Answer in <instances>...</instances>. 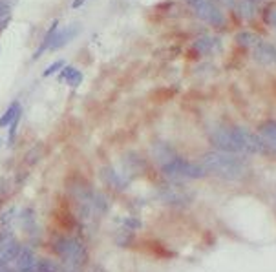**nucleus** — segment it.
<instances>
[{
    "label": "nucleus",
    "mask_w": 276,
    "mask_h": 272,
    "mask_svg": "<svg viewBox=\"0 0 276 272\" xmlns=\"http://www.w3.org/2000/svg\"><path fill=\"white\" fill-rule=\"evenodd\" d=\"M210 141L220 152H227V154L254 155L263 150V143L260 137L240 126H230V128L220 126L210 133Z\"/></svg>",
    "instance_id": "nucleus-1"
},
{
    "label": "nucleus",
    "mask_w": 276,
    "mask_h": 272,
    "mask_svg": "<svg viewBox=\"0 0 276 272\" xmlns=\"http://www.w3.org/2000/svg\"><path fill=\"white\" fill-rule=\"evenodd\" d=\"M201 167L207 174H214L227 181H238L247 174V165L240 155L220 152V150L203 155Z\"/></svg>",
    "instance_id": "nucleus-2"
},
{
    "label": "nucleus",
    "mask_w": 276,
    "mask_h": 272,
    "mask_svg": "<svg viewBox=\"0 0 276 272\" xmlns=\"http://www.w3.org/2000/svg\"><path fill=\"white\" fill-rule=\"evenodd\" d=\"M53 252L61 258L62 265H71L77 269H84L88 263V251L79 239L71 236H57L53 239Z\"/></svg>",
    "instance_id": "nucleus-3"
},
{
    "label": "nucleus",
    "mask_w": 276,
    "mask_h": 272,
    "mask_svg": "<svg viewBox=\"0 0 276 272\" xmlns=\"http://www.w3.org/2000/svg\"><path fill=\"white\" fill-rule=\"evenodd\" d=\"M161 172L172 179V181H180V179H200L203 175H207V172L203 170L201 165H194L190 161L183 159L176 154L170 161H166L165 165H161Z\"/></svg>",
    "instance_id": "nucleus-4"
},
{
    "label": "nucleus",
    "mask_w": 276,
    "mask_h": 272,
    "mask_svg": "<svg viewBox=\"0 0 276 272\" xmlns=\"http://www.w3.org/2000/svg\"><path fill=\"white\" fill-rule=\"evenodd\" d=\"M194 11H196V15L200 17L201 21L207 22V24H212V26H221V24L225 22L221 9L216 6L212 0H203V2H200L198 6L194 7Z\"/></svg>",
    "instance_id": "nucleus-5"
},
{
    "label": "nucleus",
    "mask_w": 276,
    "mask_h": 272,
    "mask_svg": "<svg viewBox=\"0 0 276 272\" xmlns=\"http://www.w3.org/2000/svg\"><path fill=\"white\" fill-rule=\"evenodd\" d=\"M159 197L163 203H168L172 207H185L192 201L190 195L183 192L181 188H176V183H172L170 187H165L163 190H159Z\"/></svg>",
    "instance_id": "nucleus-6"
},
{
    "label": "nucleus",
    "mask_w": 276,
    "mask_h": 272,
    "mask_svg": "<svg viewBox=\"0 0 276 272\" xmlns=\"http://www.w3.org/2000/svg\"><path fill=\"white\" fill-rule=\"evenodd\" d=\"M253 55L260 64H273L276 63V48L269 42H256Z\"/></svg>",
    "instance_id": "nucleus-7"
},
{
    "label": "nucleus",
    "mask_w": 276,
    "mask_h": 272,
    "mask_svg": "<svg viewBox=\"0 0 276 272\" xmlns=\"http://www.w3.org/2000/svg\"><path fill=\"white\" fill-rule=\"evenodd\" d=\"M21 247H22V243L17 237H13L9 243L4 245V247L0 249V265H4V267L13 265L17 256H19V252H21Z\"/></svg>",
    "instance_id": "nucleus-8"
},
{
    "label": "nucleus",
    "mask_w": 276,
    "mask_h": 272,
    "mask_svg": "<svg viewBox=\"0 0 276 272\" xmlns=\"http://www.w3.org/2000/svg\"><path fill=\"white\" fill-rule=\"evenodd\" d=\"M99 175H101V179H103L108 187H112L114 190H124L126 188V179H124L123 175L119 174L117 170H114V168L106 167V168H101V172H99Z\"/></svg>",
    "instance_id": "nucleus-9"
},
{
    "label": "nucleus",
    "mask_w": 276,
    "mask_h": 272,
    "mask_svg": "<svg viewBox=\"0 0 276 272\" xmlns=\"http://www.w3.org/2000/svg\"><path fill=\"white\" fill-rule=\"evenodd\" d=\"M79 31H81V26H68V28H62L59 29L55 33V37H53V41H51V44H49V49H59V48H64L66 44H68L73 37L79 35Z\"/></svg>",
    "instance_id": "nucleus-10"
},
{
    "label": "nucleus",
    "mask_w": 276,
    "mask_h": 272,
    "mask_svg": "<svg viewBox=\"0 0 276 272\" xmlns=\"http://www.w3.org/2000/svg\"><path fill=\"white\" fill-rule=\"evenodd\" d=\"M37 261H39V258H37V254H35L33 249H31L29 245H22L21 252H19V256L15 259L13 267H15V271H22V269L33 265Z\"/></svg>",
    "instance_id": "nucleus-11"
},
{
    "label": "nucleus",
    "mask_w": 276,
    "mask_h": 272,
    "mask_svg": "<svg viewBox=\"0 0 276 272\" xmlns=\"http://www.w3.org/2000/svg\"><path fill=\"white\" fill-rule=\"evenodd\" d=\"M260 141L263 145L271 146L276 150V123L275 121H267L260 126Z\"/></svg>",
    "instance_id": "nucleus-12"
},
{
    "label": "nucleus",
    "mask_w": 276,
    "mask_h": 272,
    "mask_svg": "<svg viewBox=\"0 0 276 272\" xmlns=\"http://www.w3.org/2000/svg\"><path fill=\"white\" fill-rule=\"evenodd\" d=\"M17 219H19V225L24 232H31L37 229V216H35V210L33 209H24L21 214H17Z\"/></svg>",
    "instance_id": "nucleus-13"
},
{
    "label": "nucleus",
    "mask_w": 276,
    "mask_h": 272,
    "mask_svg": "<svg viewBox=\"0 0 276 272\" xmlns=\"http://www.w3.org/2000/svg\"><path fill=\"white\" fill-rule=\"evenodd\" d=\"M154 157H156V161L159 163V167L161 165H165L166 161H170L176 155V152L172 150V146L170 145H166V143H163V141H159V143H156L154 145Z\"/></svg>",
    "instance_id": "nucleus-14"
},
{
    "label": "nucleus",
    "mask_w": 276,
    "mask_h": 272,
    "mask_svg": "<svg viewBox=\"0 0 276 272\" xmlns=\"http://www.w3.org/2000/svg\"><path fill=\"white\" fill-rule=\"evenodd\" d=\"M90 203L95 214H106L108 209H110V201H108V197L103 192H93V197H92Z\"/></svg>",
    "instance_id": "nucleus-15"
},
{
    "label": "nucleus",
    "mask_w": 276,
    "mask_h": 272,
    "mask_svg": "<svg viewBox=\"0 0 276 272\" xmlns=\"http://www.w3.org/2000/svg\"><path fill=\"white\" fill-rule=\"evenodd\" d=\"M22 112V108H21V103L19 101H15V103H11L9 105V108H7L6 112H4V115L0 117V128H6V126L11 125V121H13L19 113Z\"/></svg>",
    "instance_id": "nucleus-16"
},
{
    "label": "nucleus",
    "mask_w": 276,
    "mask_h": 272,
    "mask_svg": "<svg viewBox=\"0 0 276 272\" xmlns=\"http://www.w3.org/2000/svg\"><path fill=\"white\" fill-rule=\"evenodd\" d=\"M57 29H59V21H55L53 24H51V28H49V29H48V33H46V39L42 41V44L39 46V49L35 51L33 59H39V57H41L42 53H44V49H48V48H49V44H51V41H53V37H55Z\"/></svg>",
    "instance_id": "nucleus-17"
},
{
    "label": "nucleus",
    "mask_w": 276,
    "mask_h": 272,
    "mask_svg": "<svg viewBox=\"0 0 276 272\" xmlns=\"http://www.w3.org/2000/svg\"><path fill=\"white\" fill-rule=\"evenodd\" d=\"M216 42L210 39V37H200L198 41L194 42V49L200 53V55H205V53H210L214 49Z\"/></svg>",
    "instance_id": "nucleus-18"
},
{
    "label": "nucleus",
    "mask_w": 276,
    "mask_h": 272,
    "mask_svg": "<svg viewBox=\"0 0 276 272\" xmlns=\"http://www.w3.org/2000/svg\"><path fill=\"white\" fill-rule=\"evenodd\" d=\"M39 272H61V265L51 258H39Z\"/></svg>",
    "instance_id": "nucleus-19"
},
{
    "label": "nucleus",
    "mask_w": 276,
    "mask_h": 272,
    "mask_svg": "<svg viewBox=\"0 0 276 272\" xmlns=\"http://www.w3.org/2000/svg\"><path fill=\"white\" fill-rule=\"evenodd\" d=\"M17 0H0V22L9 21V11Z\"/></svg>",
    "instance_id": "nucleus-20"
},
{
    "label": "nucleus",
    "mask_w": 276,
    "mask_h": 272,
    "mask_svg": "<svg viewBox=\"0 0 276 272\" xmlns=\"http://www.w3.org/2000/svg\"><path fill=\"white\" fill-rule=\"evenodd\" d=\"M21 115L22 112L17 115V117L11 121V125H9V132H7V146H11L15 143V135H17V128H19V121H21Z\"/></svg>",
    "instance_id": "nucleus-21"
},
{
    "label": "nucleus",
    "mask_w": 276,
    "mask_h": 272,
    "mask_svg": "<svg viewBox=\"0 0 276 272\" xmlns=\"http://www.w3.org/2000/svg\"><path fill=\"white\" fill-rule=\"evenodd\" d=\"M123 229L124 230H128V232H136L141 229V221H139L138 217H124V221H123Z\"/></svg>",
    "instance_id": "nucleus-22"
},
{
    "label": "nucleus",
    "mask_w": 276,
    "mask_h": 272,
    "mask_svg": "<svg viewBox=\"0 0 276 272\" xmlns=\"http://www.w3.org/2000/svg\"><path fill=\"white\" fill-rule=\"evenodd\" d=\"M238 6H240V15H242L243 19H251V17H254V6H253L249 0H242Z\"/></svg>",
    "instance_id": "nucleus-23"
},
{
    "label": "nucleus",
    "mask_w": 276,
    "mask_h": 272,
    "mask_svg": "<svg viewBox=\"0 0 276 272\" xmlns=\"http://www.w3.org/2000/svg\"><path fill=\"white\" fill-rule=\"evenodd\" d=\"M15 217H17V209L11 207V209L6 210V212L0 216V225H2V227H11V221H13Z\"/></svg>",
    "instance_id": "nucleus-24"
},
{
    "label": "nucleus",
    "mask_w": 276,
    "mask_h": 272,
    "mask_svg": "<svg viewBox=\"0 0 276 272\" xmlns=\"http://www.w3.org/2000/svg\"><path fill=\"white\" fill-rule=\"evenodd\" d=\"M238 42H240L242 46H254L256 42H258V39H256L254 33L243 31V33H240V35H238Z\"/></svg>",
    "instance_id": "nucleus-25"
},
{
    "label": "nucleus",
    "mask_w": 276,
    "mask_h": 272,
    "mask_svg": "<svg viewBox=\"0 0 276 272\" xmlns=\"http://www.w3.org/2000/svg\"><path fill=\"white\" fill-rule=\"evenodd\" d=\"M62 68H64V61H55V63H51L48 66V70L42 71V77H51L53 73H57V71H61Z\"/></svg>",
    "instance_id": "nucleus-26"
},
{
    "label": "nucleus",
    "mask_w": 276,
    "mask_h": 272,
    "mask_svg": "<svg viewBox=\"0 0 276 272\" xmlns=\"http://www.w3.org/2000/svg\"><path fill=\"white\" fill-rule=\"evenodd\" d=\"M66 83H68L69 86H71V88H77L79 84L83 83V73H81V71H79V70L75 68V70L69 73V77L66 79Z\"/></svg>",
    "instance_id": "nucleus-27"
},
{
    "label": "nucleus",
    "mask_w": 276,
    "mask_h": 272,
    "mask_svg": "<svg viewBox=\"0 0 276 272\" xmlns=\"http://www.w3.org/2000/svg\"><path fill=\"white\" fill-rule=\"evenodd\" d=\"M75 70L73 66H64V70L61 71V75H59V81H66V79L69 77V73Z\"/></svg>",
    "instance_id": "nucleus-28"
},
{
    "label": "nucleus",
    "mask_w": 276,
    "mask_h": 272,
    "mask_svg": "<svg viewBox=\"0 0 276 272\" xmlns=\"http://www.w3.org/2000/svg\"><path fill=\"white\" fill-rule=\"evenodd\" d=\"M88 272H106L103 265H99V263H93V265L88 267Z\"/></svg>",
    "instance_id": "nucleus-29"
},
{
    "label": "nucleus",
    "mask_w": 276,
    "mask_h": 272,
    "mask_svg": "<svg viewBox=\"0 0 276 272\" xmlns=\"http://www.w3.org/2000/svg\"><path fill=\"white\" fill-rule=\"evenodd\" d=\"M216 2H220V6H229V7H234V0H216Z\"/></svg>",
    "instance_id": "nucleus-30"
},
{
    "label": "nucleus",
    "mask_w": 276,
    "mask_h": 272,
    "mask_svg": "<svg viewBox=\"0 0 276 272\" xmlns=\"http://www.w3.org/2000/svg\"><path fill=\"white\" fill-rule=\"evenodd\" d=\"M185 2H186V4H188L190 7H196L198 4H200V2H203V0H185Z\"/></svg>",
    "instance_id": "nucleus-31"
},
{
    "label": "nucleus",
    "mask_w": 276,
    "mask_h": 272,
    "mask_svg": "<svg viewBox=\"0 0 276 272\" xmlns=\"http://www.w3.org/2000/svg\"><path fill=\"white\" fill-rule=\"evenodd\" d=\"M0 272H15V269H11V267H4V265H0Z\"/></svg>",
    "instance_id": "nucleus-32"
},
{
    "label": "nucleus",
    "mask_w": 276,
    "mask_h": 272,
    "mask_svg": "<svg viewBox=\"0 0 276 272\" xmlns=\"http://www.w3.org/2000/svg\"><path fill=\"white\" fill-rule=\"evenodd\" d=\"M81 4H83V0H75V2H73V7H79Z\"/></svg>",
    "instance_id": "nucleus-33"
}]
</instances>
